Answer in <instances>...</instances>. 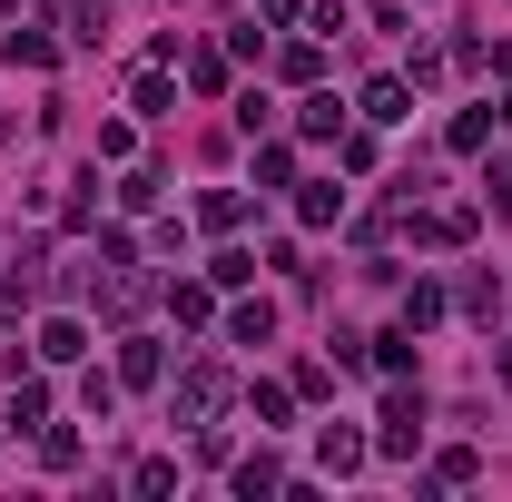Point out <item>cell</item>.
I'll use <instances>...</instances> for the list:
<instances>
[{
	"mask_svg": "<svg viewBox=\"0 0 512 502\" xmlns=\"http://www.w3.org/2000/svg\"><path fill=\"white\" fill-rule=\"evenodd\" d=\"M217 404H227V375H217V365H188L178 394H168V414H178V424H207Z\"/></svg>",
	"mask_w": 512,
	"mask_h": 502,
	"instance_id": "cell-1",
	"label": "cell"
},
{
	"mask_svg": "<svg viewBox=\"0 0 512 502\" xmlns=\"http://www.w3.org/2000/svg\"><path fill=\"white\" fill-rule=\"evenodd\" d=\"M414 443H424V394H404V384H394V394H384V434H375V453H414Z\"/></svg>",
	"mask_w": 512,
	"mask_h": 502,
	"instance_id": "cell-2",
	"label": "cell"
},
{
	"mask_svg": "<svg viewBox=\"0 0 512 502\" xmlns=\"http://www.w3.org/2000/svg\"><path fill=\"white\" fill-rule=\"evenodd\" d=\"M394 119H414V79H375L365 89V128H394Z\"/></svg>",
	"mask_w": 512,
	"mask_h": 502,
	"instance_id": "cell-3",
	"label": "cell"
},
{
	"mask_svg": "<svg viewBox=\"0 0 512 502\" xmlns=\"http://www.w3.org/2000/svg\"><path fill=\"white\" fill-rule=\"evenodd\" d=\"M158 375H168L158 335H119V384H158Z\"/></svg>",
	"mask_w": 512,
	"mask_h": 502,
	"instance_id": "cell-4",
	"label": "cell"
},
{
	"mask_svg": "<svg viewBox=\"0 0 512 502\" xmlns=\"http://www.w3.org/2000/svg\"><path fill=\"white\" fill-rule=\"evenodd\" d=\"M40 355H50V365H79V355H89V325H79V315H50V325H40Z\"/></svg>",
	"mask_w": 512,
	"mask_h": 502,
	"instance_id": "cell-5",
	"label": "cell"
},
{
	"mask_svg": "<svg viewBox=\"0 0 512 502\" xmlns=\"http://www.w3.org/2000/svg\"><path fill=\"white\" fill-rule=\"evenodd\" d=\"M10 424H50V384L10 365Z\"/></svg>",
	"mask_w": 512,
	"mask_h": 502,
	"instance_id": "cell-6",
	"label": "cell"
},
{
	"mask_svg": "<svg viewBox=\"0 0 512 502\" xmlns=\"http://www.w3.org/2000/svg\"><path fill=\"white\" fill-rule=\"evenodd\" d=\"M247 414H256V434H276L296 414V384H247Z\"/></svg>",
	"mask_w": 512,
	"mask_h": 502,
	"instance_id": "cell-7",
	"label": "cell"
},
{
	"mask_svg": "<svg viewBox=\"0 0 512 502\" xmlns=\"http://www.w3.org/2000/svg\"><path fill=\"white\" fill-rule=\"evenodd\" d=\"M316 463H325V473H365V434H335V424H325V434H316Z\"/></svg>",
	"mask_w": 512,
	"mask_h": 502,
	"instance_id": "cell-8",
	"label": "cell"
},
{
	"mask_svg": "<svg viewBox=\"0 0 512 502\" xmlns=\"http://www.w3.org/2000/svg\"><path fill=\"white\" fill-rule=\"evenodd\" d=\"M375 365H384V375H414V325H404V315L375 335Z\"/></svg>",
	"mask_w": 512,
	"mask_h": 502,
	"instance_id": "cell-9",
	"label": "cell"
},
{
	"mask_svg": "<svg viewBox=\"0 0 512 502\" xmlns=\"http://www.w3.org/2000/svg\"><path fill=\"white\" fill-rule=\"evenodd\" d=\"M237 217H247V197H237V188H207V197H197V227H217V237H227Z\"/></svg>",
	"mask_w": 512,
	"mask_h": 502,
	"instance_id": "cell-10",
	"label": "cell"
},
{
	"mask_svg": "<svg viewBox=\"0 0 512 502\" xmlns=\"http://www.w3.org/2000/svg\"><path fill=\"white\" fill-rule=\"evenodd\" d=\"M296 217H306V227H335V217H345V188H335V178L306 188V197H296Z\"/></svg>",
	"mask_w": 512,
	"mask_h": 502,
	"instance_id": "cell-11",
	"label": "cell"
},
{
	"mask_svg": "<svg viewBox=\"0 0 512 502\" xmlns=\"http://www.w3.org/2000/svg\"><path fill=\"white\" fill-rule=\"evenodd\" d=\"M227 335H237V345H266V335H276V306H266V296L237 306V315H227Z\"/></svg>",
	"mask_w": 512,
	"mask_h": 502,
	"instance_id": "cell-12",
	"label": "cell"
},
{
	"mask_svg": "<svg viewBox=\"0 0 512 502\" xmlns=\"http://www.w3.org/2000/svg\"><path fill=\"white\" fill-rule=\"evenodd\" d=\"M168 315H178V325H207V315H217V286H168Z\"/></svg>",
	"mask_w": 512,
	"mask_h": 502,
	"instance_id": "cell-13",
	"label": "cell"
},
{
	"mask_svg": "<svg viewBox=\"0 0 512 502\" xmlns=\"http://www.w3.org/2000/svg\"><path fill=\"white\" fill-rule=\"evenodd\" d=\"M178 109V89H168V69H138V119H168Z\"/></svg>",
	"mask_w": 512,
	"mask_h": 502,
	"instance_id": "cell-14",
	"label": "cell"
},
{
	"mask_svg": "<svg viewBox=\"0 0 512 502\" xmlns=\"http://www.w3.org/2000/svg\"><path fill=\"white\" fill-rule=\"evenodd\" d=\"M10 60H20V69H50V60H60V40H50V30H10Z\"/></svg>",
	"mask_w": 512,
	"mask_h": 502,
	"instance_id": "cell-15",
	"label": "cell"
},
{
	"mask_svg": "<svg viewBox=\"0 0 512 502\" xmlns=\"http://www.w3.org/2000/svg\"><path fill=\"white\" fill-rule=\"evenodd\" d=\"M247 276H256L247 247H217V256H207V286H247Z\"/></svg>",
	"mask_w": 512,
	"mask_h": 502,
	"instance_id": "cell-16",
	"label": "cell"
},
{
	"mask_svg": "<svg viewBox=\"0 0 512 502\" xmlns=\"http://www.w3.org/2000/svg\"><path fill=\"white\" fill-rule=\"evenodd\" d=\"M276 483H286V473H276V453H247V463H237V493H276Z\"/></svg>",
	"mask_w": 512,
	"mask_h": 502,
	"instance_id": "cell-17",
	"label": "cell"
},
{
	"mask_svg": "<svg viewBox=\"0 0 512 502\" xmlns=\"http://www.w3.org/2000/svg\"><path fill=\"white\" fill-rule=\"evenodd\" d=\"M483 138H493V109H463V119L444 128V148H463V158H473V148H483Z\"/></svg>",
	"mask_w": 512,
	"mask_h": 502,
	"instance_id": "cell-18",
	"label": "cell"
},
{
	"mask_svg": "<svg viewBox=\"0 0 512 502\" xmlns=\"http://www.w3.org/2000/svg\"><path fill=\"white\" fill-rule=\"evenodd\" d=\"M296 128H306V138H345V109H335V99H306Z\"/></svg>",
	"mask_w": 512,
	"mask_h": 502,
	"instance_id": "cell-19",
	"label": "cell"
},
{
	"mask_svg": "<svg viewBox=\"0 0 512 502\" xmlns=\"http://www.w3.org/2000/svg\"><path fill=\"white\" fill-rule=\"evenodd\" d=\"M473 473H483V453H473V443H453V453H434V483H473Z\"/></svg>",
	"mask_w": 512,
	"mask_h": 502,
	"instance_id": "cell-20",
	"label": "cell"
},
{
	"mask_svg": "<svg viewBox=\"0 0 512 502\" xmlns=\"http://www.w3.org/2000/svg\"><path fill=\"white\" fill-rule=\"evenodd\" d=\"M434 315H444V286H404V325H414V335H424Z\"/></svg>",
	"mask_w": 512,
	"mask_h": 502,
	"instance_id": "cell-21",
	"label": "cell"
},
{
	"mask_svg": "<svg viewBox=\"0 0 512 502\" xmlns=\"http://www.w3.org/2000/svg\"><path fill=\"white\" fill-rule=\"evenodd\" d=\"M40 463H50V473H69V463H79V434H69V424H50V434H40Z\"/></svg>",
	"mask_w": 512,
	"mask_h": 502,
	"instance_id": "cell-22",
	"label": "cell"
},
{
	"mask_svg": "<svg viewBox=\"0 0 512 502\" xmlns=\"http://www.w3.org/2000/svg\"><path fill=\"white\" fill-rule=\"evenodd\" d=\"M276 69H286V79L306 89V79H316V69H325V50H316V40H296V50H286V60H276Z\"/></svg>",
	"mask_w": 512,
	"mask_h": 502,
	"instance_id": "cell-23",
	"label": "cell"
},
{
	"mask_svg": "<svg viewBox=\"0 0 512 502\" xmlns=\"http://www.w3.org/2000/svg\"><path fill=\"white\" fill-rule=\"evenodd\" d=\"M256 10H266V20H296V10H306V0H256Z\"/></svg>",
	"mask_w": 512,
	"mask_h": 502,
	"instance_id": "cell-24",
	"label": "cell"
},
{
	"mask_svg": "<svg viewBox=\"0 0 512 502\" xmlns=\"http://www.w3.org/2000/svg\"><path fill=\"white\" fill-rule=\"evenodd\" d=\"M493 119H503V128H512V89H503V109H493Z\"/></svg>",
	"mask_w": 512,
	"mask_h": 502,
	"instance_id": "cell-25",
	"label": "cell"
}]
</instances>
